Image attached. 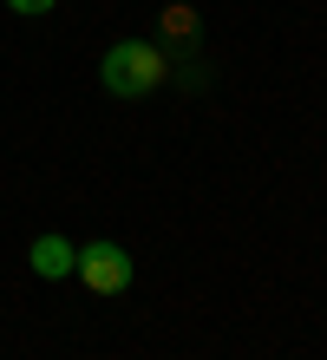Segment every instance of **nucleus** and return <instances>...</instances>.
Masks as SVG:
<instances>
[{"instance_id":"4","label":"nucleus","mask_w":327,"mask_h":360,"mask_svg":"<svg viewBox=\"0 0 327 360\" xmlns=\"http://www.w3.org/2000/svg\"><path fill=\"white\" fill-rule=\"evenodd\" d=\"M72 256H79V249L65 243V236H53V229H46V236H33V249H27V262H33L39 282H65V275H72Z\"/></svg>"},{"instance_id":"3","label":"nucleus","mask_w":327,"mask_h":360,"mask_svg":"<svg viewBox=\"0 0 327 360\" xmlns=\"http://www.w3.org/2000/svg\"><path fill=\"white\" fill-rule=\"evenodd\" d=\"M158 39L164 53H203V20H196V7L190 0H164L158 7Z\"/></svg>"},{"instance_id":"2","label":"nucleus","mask_w":327,"mask_h":360,"mask_svg":"<svg viewBox=\"0 0 327 360\" xmlns=\"http://www.w3.org/2000/svg\"><path fill=\"white\" fill-rule=\"evenodd\" d=\"M72 275H79L92 295H124L131 275H138V262H131L124 243H85L79 256H72Z\"/></svg>"},{"instance_id":"1","label":"nucleus","mask_w":327,"mask_h":360,"mask_svg":"<svg viewBox=\"0 0 327 360\" xmlns=\"http://www.w3.org/2000/svg\"><path fill=\"white\" fill-rule=\"evenodd\" d=\"M164 79H170V59H164L158 39H118L98 59V86L112 98H150Z\"/></svg>"},{"instance_id":"5","label":"nucleus","mask_w":327,"mask_h":360,"mask_svg":"<svg viewBox=\"0 0 327 360\" xmlns=\"http://www.w3.org/2000/svg\"><path fill=\"white\" fill-rule=\"evenodd\" d=\"M7 7H13L20 20H46V13L59 7V0H7Z\"/></svg>"}]
</instances>
